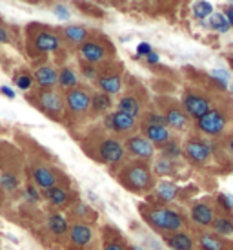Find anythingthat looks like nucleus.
Segmentation results:
<instances>
[{"label": "nucleus", "instance_id": "nucleus-1", "mask_svg": "<svg viewBox=\"0 0 233 250\" xmlns=\"http://www.w3.org/2000/svg\"><path fill=\"white\" fill-rule=\"evenodd\" d=\"M146 219L150 221L151 227H155L157 230H164V232H178L182 229V215L175 212V210H168V208H150L144 212Z\"/></svg>", "mask_w": 233, "mask_h": 250}, {"label": "nucleus", "instance_id": "nucleus-2", "mask_svg": "<svg viewBox=\"0 0 233 250\" xmlns=\"http://www.w3.org/2000/svg\"><path fill=\"white\" fill-rule=\"evenodd\" d=\"M124 181L126 185L131 188V190H137V192H142V190H148L151 187V172L150 168L142 165V163H135L131 165L126 172H124Z\"/></svg>", "mask_w": 233, "mask_h": 250}, {"label": "nucleus", "instance_id": "nucleus-3", "mask_svg": "<svg viewBox=\"0 0 233 250\" xmlns=\"http://www.w3.org/2000/svg\"><path fill=\"white\" fill-rule=\"evenodd\" d=\"M226 115L220 110H210L204 117H200L197 121L199 130L206 135H220L226 128Z\"/></svg>", "mask_w": 233, "mask_h": 250}, {"label": "nucleus", "instance_id": "nucleus-4", "mask_svg": "<svg viewBox=\"0 0 233 250\" xmlns=\"http://www.w3.org/2000/svg\"><path fill=\"white\" fill-rule=\"evenodd\" d=\"M184 110L188 111V115L199 121L200 117H204L208 111L212 110L210 108V101L202 95H197V93H186L184 95Z\"/></svg>", "mask_w": 233, "mask_h": 250}, {"label": "nucleus", "instance_id": "nucleus-5", "mask_svg": "<svg viewBox=\"0 0 233 250\" xmlns=\"http://www.w3.org/2000/svg\"><path fill=\"white\" fill-rule=\"evenodd\" d=\"M184 153L186 157L192 161V163H197V165H202L206 161L210 159V155H212V148L208 143L200 139H192L188 141L184 146Z\"/></svg>", "mask_w": 233, "mask_h": 250}, {"label": "nucleus", "instance_id": "nucleus-6", "mask_svg": "<svg viewBox=\"0 0 233 250\" xmlns=\"http://www.w3.org/2000/svg\"><path fill=\"white\" fill-rule=\"evenodd\" d=\"M98 155L106 165H116L124 157V146L115 139H106L98 148Z\"/></svg>", "mask_w": 233, "mask_h": 250}, {"label": "nucleus", "instance_id": "nucleus-7", "mask_svg": "<svg viewBox=\"0 0 233 250\" xmlns=\"http://www.w3.org/2000/svg\"><path fill=\"white\" fill-rule=\"evenodd\" d=\"M126 148L130 150V153H133L138 159H150L155 153V146L151 141H148L142 135H135V137H130L128 143H126Z\"/></svg>", "mask_w": 233, "mask_h": 250}, {"label": "nucleus", "instance_id": "nucleus-8", "mask_svg": "<svg viewBox=\"0 0 233 250\" xmlns=\"http://www.w3.org/2000/svg\"><path fill=\"white\" fill-rule=\"evenodd\" d=\"M66 104L73 113H84L91 106V97H89V93L86 90L73 88L66 95Z\"/></svg>", "mask_w": 233, "mask_h": 250}, {"label": "nucleus", "instance_id": "nucleus-9", "mask_svg": "<svg viewBox=\"0 0 233 250\" xmlns=\"http://www.w3.org/2000/svg\"><path fill=\"white\" fill-rule=\"evenodd\" d=\"M39 104L49 115H60L62 113V97L53 90H42L39 93Z\"/></svg>", "mask_w": 233, "mask_h": 250}, {"label": "nucleus", "instance_id": "nucleus-10", "mask_svg": "<svg viewBox=\"0 0 233 250\" xmlns=\"http://www.w3.org/2000/svg\"><path fill=\"white\" fill-rule=\"evenodd\" d=\"M106 126L113 132H128L135 126V117L122 113V111H115L110 117H106Z\"/></svg>", "mask_w": 233, "mask_h": 250}, {"label": "nucleus", "instance_id": "nucleus-11", "mask_svg": "<svg viewBox=\"0 0 233 250\" xmlns=\"http://www.w3.org/2000/svg\"><path fill=\"white\" fill-rule=\"evenodd\" d=\"M80 55H82L86 62L95 64L106 59V49L98 42H84L82 46H80Z\"/></svg>", "mask_w": 233, "mask_h": 250}, {"label": "nucleus", "instance_id": "nucleus-12", "mask_svg": "<svg viewBox=\"0 0 233 250\" xmlns=\"http://www.w3.org/2000/svg\"><path fill=\"white\" fill-rule=\"evenodd\" d=\"M144 135H146V139L151 141L153 145L164 146L166 143H170V130H168L166 126L144 125Z\"/></svg>", "mask_w": 233, "mask_h": 250}, {"label": "nucleus", "instance_id": "nucleus-13", "mask_svg": "<svg viewBox=\"0 0 233 250\" xmlns=\"http://www.w3.org/2000/svg\"><path fill=\"white\" fill-rule=\"evenodd\" d=\"M91 237H93L91 229H89L88 225H82V223L73 225L71 230H69V239H71V243L77 245V247H86V245H89Z\"/></svg>", "mask_w": 233, "mask_h": 250}, {"label": "nucleus", "instance_id": "nucleus-14", "mask_svg": "<svg viewBox=\"0 0 233 250\" xmlns=\"http://www.w3.org/2000/svg\"><path fill=\"white\" fill-rule=\"evenodd\" d=\"M35 79H37V84L44 88V90H49L53 88L57 83H58V73H57L51 66H42L35 71Z\"/></svg>", "mask_w": 233, "mask_h": 250}, {"label": "nucleus", "instance_id": "nucleus-15", "mask_svg": "<svg viewBox=\"0 0 233 250\" xmlns=\"http://www.w3.org/2000/svg\"><path fill=\"white\" fill-rule=\"evenodd\" d=\"M192 219L193 223H197L200 227H210L215 219V215H213V210L204 205V203H199V205H195L192 208Z\"/></svg>", "mask_w": 233, "mask_h": 250}, {"label": "nucleus", "instance_id": "nucleus-16", "mask_svg": "<svg viewBox=\"0 0 233 250\" xmlns=\"http://www.w3.org/2000/svg\"><path fill=\"white\" fill-rule=\"evenodd\" d=\"M60 46L58 37L49 33V31H40L39 35L35 37V48L39 51H55Z\"/></svg>", "mask_w": 233, "mask_h": 250}, {"label": "nucleus", "instance_id": "nucleus-17", "mask_svg": "<svg viewBox=\"0 0 233 250\" xmlns=\"http://www.w3.org/2000/svg\"><path fill=\"white\" fill-rule=\"evenodd\" d=\"M33 179H35V185L37 187L44 188V190H48V188H53L57 187V177L55 174L46 167H39L33 170Z\"/></svg>", "mask_w": 233, "mask_h": 250}, {"label": "nucleus", "instance_id": "nucleus-18", "mask_svg": "<svg viewBox=\"0 0 233 250\" xmlns=\"http://www.w3.org/2000/svg\"><path fill=\"white\" fill-rule=\"evenodd\" d=\"M168 247L173 250H193V241L192 237L184 234V232H173L166 237Z\"/></svg>", "mask_w": 233, "mask_h": 250}, {"label": "nucleus", "instance_id": "nucleus-19", "mask_svg": "<svg viewBox=\"0 0 233 250\" xmlns=\"http://www.w3.org/2000/svg\"><path fill=\"white\" fill-rule=\"evenodd\" d=\"M164 117H166V125L175 128V130H182L188 125V115L182 110H178V108H170Z\"/></svg>", "mask_w": 233, "mask_h": 250}, {"label": "nucleus", "instance_id": "nucleus-20", "mask_svg": "<svg viewBox=\"0 0 233 250\" xmlns=\"http://www.w3.org/2000/svg\"><path fill=\"white\" fill-rule=\"evenodd\" d=\"M98 86H100V90L104 93H118L120 91V86H122V81H120V77L118 75H104L98 79Z\"/></svg>", "mask_w": 233, "mask_h": 250}, {"label": "nucleus", "instance_id": "nucleus-21", "mask_svg": "<svg viewBox=\"0 0 233 250\" xmlns=\"http://www.w3.org/2000/svg\"><path fill=\"white\" fill-rule=\"evenodd\" d=\"M118 111L128 113V115L137 119V115L140 113V104H138V101L133 95H126V97L118 101Z\"/></svg>", "mask_w": 233, "mask_h": 250}, {"label": "nucleus", "instance_id": "nucleus-22", "mask_svg": "<svg viewBox=\"0 0 233 250\" xmlns=\"http://www.w3.org/2000/svg\"><path fill=\"white\" fill-rule=\"evenodd\" d=\"M44 197L48 199L51 205H55V207H60L64 203L68 201V192L60 187H53V188H48V190H44Z\"/></svg>", "mask_w": 233, "mask_h": 250}, {"label": "nucleus", "instance_id": "nucleus-23", "mask_svg": "<svg viewBox=\"0 0 233 250\" xmlns=\"http://www.w3.org/2000/svg\"><path fill=\"white\" fill-rule=\"evenodd\" d=\"M177 192H178L177 187H175L173 183H170V181H162L157 187V197L164 203L173 201V199L177 197Z\"/></svg>", "mask_w": 233, "mask_h": 250}, {"label": "nucleus", "instance_id": "nucleus-24", "mask_svg": "<svg viewBox=\"0 0 233 250\" xmlns=\"http://www.w3.org/2000/svg\"><path fill=\"white\" fill-rule=\"evenodd\" d=\"M64 35L73 44H84L86 39H88V29L82 28V26H68L64 29Z\"/></svg>", "mask_w": 233, "mask_h": 250}, {"label": "nucleus", "instance_id": "nucleus-25", "mask_svg": "<svg viewBox=\"0 0 233 250\" xmlns=\"http://www.w3.org/2000/svg\"><path fill=\"white\" fill-rule=\"evenodd\" d=\"M48 227L49 230L57 234V236H62V234H66L68 232V221H66V217L60 214H51L48 217Z\"/></svg>", "mask_w": 233, "mask_h": 250}, {"label": "nucleus", "instance_id": "nucleus-26", "mask_svg": "<svg viewBox=\"0 0 233 250\" xmlns=\"http://www.w3.org/2000/svg\"><path fill=\"white\" fill-rule=\"evenodd\" d=\"M212 225H213L215 234H219V236H230V234H233L232 217H217V219H213Z\"/></svg>", "mask_w": 233, "mask_h": 250}, {"label": "nucleus", "instance_id": "nucleus-27", "mask_svg": "<svg viewBox=\"0 0 233 250\" xmlns=\"http://www.w3.org/2000/svg\"><path fill=\"white\" fill-rule=\"evenodd\" d=\"M78 83V79H77L75 71L71 70V68H62L60 73H58V84H60L62 88H66V90H73Z\"/></svg>", "mask_w": 233, "mask_h": 250}, {"label": "nucleus", "instance_id": "nucleus-28", "mask_svg": "<svg viewBox=\"0 0 233 250\" xmlns=\"http://www.w3.org/2000/svg\"><path fill=\"white\" fill-rule=\"evenodd\" d=\"M199 243H200V247H202V250H226L222 239L212 236V234H202V236L199 237Z\"/></svg>", "mask_w": 233, "mask_h": 250}, {"label": "nucleus", "instance_id": "nucleus-29", "mask_svg": "<svg viewBox=\"0 0 233 250\" xmlns=\"http://www.w3.org/2000/svg\"><path fill=\"white\" fill-rule=\"evenodd\" d=\"M91 106H93V110L95 111H106L111 108V99L108 93H97L91 97Z\"/></svg>", "mask_w": 233, "mask_h": 250}, {"label": "nucleus", "instance_id": "nucleus-30", "mask_svg": "<svg viewBox=\"0 0 233 250\" xmlns=\"http://www.w3.org/2000/svg\"><path fill=\"white\" fill-rule=\"evenodd\" d=\"M210 24H212V28L215 29V31H219V33H226L228 29L232 28L226 19V15H222V13H213Z\"/></svg>", "mask_w": 233, "mask_h": 250}, {"label": "nucleus", "instance_id": "nucleus-31", "mask_svg": "<svg viewBox=\"0 0 233 250\" xmlns=\"http://www.w3.org/2000/svg\"><path fill=\"white\" fill-rule=\"evenodd\" d=\"M192 13L195 19H206V17H210V15H213V6L210 4V2H197L195 6H193Z\"/></svg>", "mask_w": 233, "mask_h": 250}, {"label": "nucleus", "instance_id": "nucleus-32", "mask_svg": "<svg viewBox=\"0 0 233 250\" xmlns=\"http://www.w3.org/2000/svg\"><path fill=\"white\" fill-rule=\"evenodd\" d=\"M180 148H178V145L175 143V141H170V143H166L164 146H162V155H164L166 159H177V157H180Z\"/></svg>", "mask_w": 233, "mask_h": 250}, {"label": "nucleus", "instance_id": "nucleus-33", "mask_svg": "<svg viewBox=\"0 0 233 250\" xmlns=\"http://www.w3.org/2000/svg\"><path fill=\"white\" fill-rule=\"evenodd\" d=\"M155 172H157L158 175H170L173 172V165L170 159H166V157H162V159H158L157 163H155Z\"/></svg>", "mask_w": 233, "mask_h": 250}, {"label": "nucleus", "instance_id": "nucleus-34", "mask_svg": "<svg viewBox=\"0 0 233 250\" xmlns=\"http://www.w3.org/2000/svg\"><path fill=\"white\" fill-rule=\"evenodd\" d=\"M0 185H2V188L7 190V192H13V190H17V187H19V181H17L15 175L4 174L0 177Z\"/></svg>", "mask_w": 233, "mask_h": 250}, {"label": "nucleus", "instance_id": "nucleus-35", "mask_svg": "<svg viewBox=\"0 0 233 250\" xmlns=\"http://www.w3.org/2000/svg\"><path fill=\"white\" fill-rule=\"evenodd\" d=\"M217 203L220 205V208L226 210V212H232L233 210V195L232 194H220L217 197Z\"/></svg>", "mask_w": 233, "mask_h": 250}, {"label": "nucleus", "instance_id": "nucleus-36", "mask_svg": "<svg viewBox=\"0 0 233 250\" xmlns=\"http://www.w3.org/2000/svg\"><path fill=\"white\" fill-rule=\"evenodd\" d=\"M212 77H215V79L219 81L222 88H226V86H228V81H230V77H228V73L224 70H213L212 71Z\"/></svg>", "mask_w": 233, "mask_h": 250}, {"label": "nucleus", "instance_id": "nucleus-37", "mask_svg": "<svg viewBox=\"0 0 233 250\" xmlns=\"http://www.w3.org/2000/svg\"><path fill=\"white\" fill-rule=\"evenodd\" d=\"M148 125H158V126H168L166 125V117L160 113H150L148 115Z\"/></svg>", "mask_w": 233, "mask_h": 250}, {"label": "nucleus", "instance_id": "nucleus-38", "mask_svg": "<svg viewBox=\"0 0 233 250\" xmlns=\"http://www.w3.org/2000/svg\"><path fill=\"white\" fill-rule=\"evenodd\" d=\"M31 83H33V81H31V77H29V75H20V77H17V86H19L20 90H24V91L31 88Z\"/></svg>", "mask_w": 233, "mask_h": 250}, {"label": "nucleus", "instance_id": "nucleus-39", "mask_svg": "<svg viewBox=\"0 0 233 250\" xmlns=\"http://www.w3.org/2000/svg\"><path fill=\"white\" fill-rule=\"evenodd\" d=\"M26 199H28L29 203H37L39 199H40V194L37 192V188L35 187H28L26 188Z\"/></svg>", "mask_w": 233, "mask_h": 250}, {"label": "nucleus", "instance_id": "nucleus-40", "mask_svg": "<svg viewBox=\"0 0 233 250\" xmlns=\"http://www.w3.org/2000/svg\"><path fill=\"white\" fill-rule=\"evenodd\" d=\"M151 53V46L148 44V42H140L138 44V48H137V55L140 57H148Z\"/></svg>", "mask_w": 233, "mask_h": 250}, {"label": "nucleus", "instance_id": "nucleus-41", "mask_svg": "<svg viewBox=\"0 0 233 250\" xmlns=\"http://www.w3.org/2000/svg\"><path fill=\"white\" fill-rule=\"evenodd\" d=\"M55 15L60 19V21H68V19H69V11H68V7H66V6H57L55 7Z\"/></svg>", "mask_w": 233, "mask_h": 250}, {"label": "nucleus", "instance_id": "nucleus-42", "mask_svg": "<svg viewBox=\"0 0 233 250\" xmlns=\"http://www.w3.org/2000/svg\"><path fill=\"white\" fill-rule=\"evenodd\" d=\"M84 75L88 77V79H97V71H95V68H91V66H86L84 68Z\"/></svg>", "mask_w": 233, "mask_h": 250}, {"label": "nucleus", "instance_id": "nucleus-43", "mask_svg": "<svg viewBox=\"0 0 233 250\" xmlns=\"http://www.w3.org/2000/svg\"><path fill=\"white\" fill-rule=\"evenodd\" d=\"M0 93L6 95L7 99H15V91L11 90V88H7V86H2V88H0Z\"/></svg>", "mask_w": 233, "mask_h": 250}, {"label": "nucleus", "instance_id": "nucleus-44", "mask_svg": "<svg viewBox=\"0 0 233 250\" xmlns=\"http://www.w3.org/2000/svg\"><path fill=\"white\" fill-rule=\"evenodd\" d=\"M158 61H160V59H158V55H157V53H153V51L146 57V62H150V64H157Z\"/></svg>", "mask_w": 233, "mask_h": 250}, {"label": "nucleus", "instance_id": "nucleus-45", "mask_svg": "<svg viewBox=\"0 0 233 250\" xmlns=\"http://www.w3.org/2000/svg\"><path fill=\"white\" fill-rule=\"evenodd\" d=\"M75 212H77L78 215H88V207L80 203V205H77V210H75Z\"/></svg>", "mask_w": 233, "mask_h": 250}, {"label": "nucleus", "instance_id": "nucleus-46", "mask_svg": "<svg viewBox=\"0 0 233 250\" xmlns=\"http://www.w3.org/2000/svg\"><path fill=\"white\" fill-rule=\"evenodd\" d=\"M104 250H124V247L118 243H108L106 247H104Z\"/></svg>", "mask_w": 233, "mask_h": 250}, {"label": "nucleus", "instance_id": "nucleus-47", "mask_svg": "<svg viewBox=\"0 0 233 250\" xmlns=\"http://www.w3.org/2000/svg\"><path fill=\"white\" fill-rule=\"evenodd\" d=\"M226 19H228V22H230V26H233V7H228L226 9Z\"/></svg>", "mask_w": 233, "mask_h": 250}, {"label": "nucleus", "instance_id": "nucleus-48", "mask_svg": "<svg viewBox=\"0 0 233 250\" xmlns=\"http://www.w3.org/2000/svg\"><path fill=\"white\" fill-rule=\"evenodd\" d=\"M2 42H7V31L0 28V44H2Z\"/></svg>", "mask_w": 233, "mask_h": 250}, {"label": "nucleus", "instance_id": "nucleus-49", "mask_svg": "<svg viewBox=\"0 0 233 250\" xmlns=\"http://www.w3.org/2000/svg\"><path fill=\"white\" fill-rule=\"evenodd\" d=\"M230 150H232V153H233V137L230 139Z\"/></svg>", "mask_w": 233, "mask_h": 250}, {"label": "nucleus", "instance_id": "nucleus-50", "mask_svg": "<svg viewBox=\"0 0 233 250\" xmlns=\"http://www.w3.org/2000/svg\"><path fill=\"white\" fill-rule=\"evenodd\" d=\"M130 250H142V249H140V247H131Z\"/></svg>", "mask_w": 233, "mask_h": 250}, {"label": "nucleus", "instance_id": "nucleus-51", "mask_svg": "<svg viewBox=\"0 0 233 250\" xmlns=\"http://www.w3.org/2000/svg\"><path fill=\"white\" fill-rule=\"evenodd\" d=\"M228 2H230V4H233V0H228ZM233 7V6H232Z\"/></svg>", "mask_w": 233, "mask_h": 250}]
</instances>
